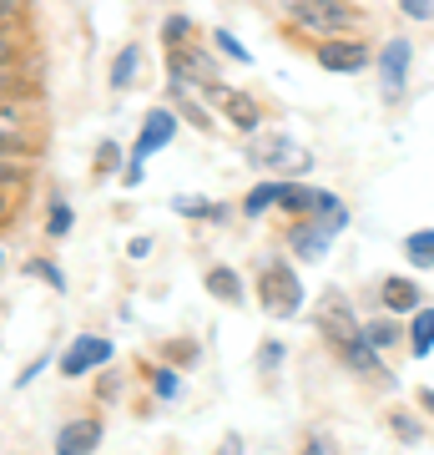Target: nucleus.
I'll list each match as a JSON object with an SVG mask.
<instances>
[{"label": "nucleus", "mask_w": 434, "mask_h": 455, "mask_svg": "<svg viewBox=\"0 0 434 455\" xmlns=\"http://www.w3.org/2000/svg\"><path fill=\"white\" fill-rule=\"evenodd\" d=\"M257 299H263V309L273 314V319H293V314L304 309V283L293 274L288 263H268L263 278H257Z\"/></svg>", "instance_id": "f257e3e1"}, {"label": "nucleus", "mask_w": 434, "mask_h": 455, "mask_svg": "<svg viewBox=\"0 0 434 455\" xmlns=\"http://www.w3.org/2000/svg\"><path fill=\"white\" fill-rule=\"evenodd\" d=\"M248 157H253V167H268V178H293V172L313 167V157L298 142H288V137H253Z\"/></svg>", "instance_id": "f03ea898"}, {"label": "nucleus", "mask_w": 434, "mask_h": 455, "mask_svg": "<svg viewBox=\"0 0 434 455\" xmlns=\"http://www.w3.org/2000/svg\"><path fill=\"white\" fill-rule=\"evenodd\" d=\"M288 16L304 26V31H319V36H343L354 11L343 0H288Z\"/></svg>", "instance_id": "7ed1b4c3"}, {"label": "nucleus", "mask_w": 434, "mask_h": 455, "mask_svg": "<svg viewBox=\"0 0 434 455\" xmlns=\"http://www.w3.org/2000/svg\"><path fill=\"white\" fill-rule=\"evenodd\" d=\"M112 359V339H101V334H81L71 349L61 355V374L66 379H81V374H91L97 364Z\"/></svg>", "instance_id": "20e7f679"}, {"label": "nucleus", "mask_w": 434, "mask_h": 455, "mask_svg": "<svg viewBox=\"0 0 434 455\" xmlns=\"http://www.w3.org/2000/svg\"><path fill=\"white\" fill-rule=\"evenodd\" d=\"M319 66H323V71H349V76H354V71H364V66H369V46H364V41L328 36V41L319 46Z\"/></svg>", "instance_id": "39448f33"}, {"label": "nucleus", "mask_w": 434, "mask_h": 455, "mask_svg": "<svg viewBox=\"0 0 434 455\" xmlns=\"http://www.w3.org/2000/svg\"><path fill=\"white\" fill-rule=\"evenodd\" d=\"M101 445V425L97 420H66L56 435V455H91Z\"/></svg>", "instance_id": "423d86ee"}, {"label": "nucleus", "mask_w": 434, "mask_h": 455, "mask_svg": "<svg viewBox=\"0 0 434 455\" xmlns=\"http://www.w3.org/2000/svg\"><path fill=\"white\" fill-rule=\"evenodd\" d=\"M172 132H178V116L172 112H146V122H142V137H137V152L131 157H152V152H162V147L172 142Z\"/></svg>", "instance_id": "0eeeda50"}, {"label": "nucleus", "mask_w": 434, "mask_h": 455, "mask_svg": "<svg viewBox=\"0 0 434 455\" xmlns=\"http://www.w3.org/2000/svg\"><path fill=\"white\" fill-rule=\"evenodd\" d=\"M379 71H384V92L389 97H399L404 92V76H409V41H389L384 51H379Z\"/></svg>", "instance_id": "6e6552de"}, {"label": "nucleus", "mask_w": 434, "mask_h": 455, "mask_svg": "<svg viewBox=\"0 0 434 455\" xmlns=\"http://www.w3.org/2000/svg\"><path fill=\"white\" fill-rule=\"evenodd\" d=\"M338 355L349 359V364H354V370H364V374H379V359H374V344L364 339V334H349V339H338Z\"/></svg>", "instance_id": "1a4fd4ad"}, {"label": "nucleus", "mask_w": 434, "mask_h": 455, "mask_svg": "<svg viewBox=\"0 0 434 455\" xmlns=\"http://www.w3.org/2000/svg\"><path fill=\"white\" fill-rule=\"evenodd\" d=\"M208 293L223 304H242V278L233 268H208Z\"/></svg>", "instance_id": "9d476101"}, {"label": "nucleus", "mask_w": 434, "mask_h": 455, "mask_svg": "<svg viewBox=\"0 0 434 455\" xmlns=\"http://www.w3.org/2000/svg\"><path fill=\"white\" fill-rule=\"evenodd\" d=\"M223 97V112L238 122L242 132H253L257 127V107H253V97H242V92H217Z\"/></svg>", "instance_id": "9b49d317"}, {"label": "nucleus", "mask_w": 434, "mask_h": 455, "mask_svg": "<svg viewBox=\"0 0 434 455\" xmlns=\"http://www.w3.org/2000/svg\"><path fill=\"white\" fill-rule=\"evenodd\" d=\"M384 304L394 314H409V309H419V289L409 283V278H389L384 283Z\"/></svg>", "instance_id": "f8f14e48"}, {"label": "nucleus", "mask_w": 434, "mask_h": 455, "mask_svg": "<svg viewBox=\"0 0 434 455\" xmlns=\"http://www.w3.org/2000/svg\"><path fill=\"white\" fill-rule=\"evenodd\" d=\"M404 259L419 263V268H434V228H424V233H409V238H404Z\"/></svg>", "instance_id": "ddd939ff"}, {"label": "nucleus", "mask_w": 434, "mask_h": 455, "mask_svg": "<svg viewBox=\"0 0 434 455\" xmlns=\"http://www.w3.org/2000/svg\"><path fill=\"white\" fill-rule=\"evenodd\" d=\"M278 197H283V182H257L253 193L242 197V208H248V212H263V208H278Z\"/></svg>", "instance_id": "4468645a"}, {"label": "nucleus", "mask_w": 434, "mask_h": 455, "mask_svg": "<svg viewBox=\"0 0 434 455\" xmlns=\"http://www.w3.org/2000/svg\"><path fill=\"white\" fill-rule=\"evenodd\" d=\"M409 339H414V355L419 359L434 349V309H419L414 314V334H409Z\"/></svg>", "instance_id": "2eb2a0df"}, {"label": "nucleus", "mask_w": 434, "mask_h": 455, "mask_svg": "<svg viewBox=\"0 0 434 455\" xmlns=\"http://www.w3.org/2000/svg\"><path fill=\"white\" fill-rule=\"evenodd\" d=\"M178 212H197V218H212V223H217V218H227L223 203H202V197H178Z\"/></svg>", "instance_id": "dca6fc26"}, {"label": "nucleus", "mask_w": 434, "mask_h": 455, "mask_svg": "<svg viewBox=\"0 0 434 455\" xmlns=\"http://www.w3.org/2000/svg\"><path fill=\"white\" fill-rule=\"evenodd\" d=\"M137 56H142L137 46H127L122 56H116V66H112V86H127V82H131V71H137Z\"/></svg>", "instance_id": "f3484780"}, {"label": "nucleus", "mask_w": 434, "mask_h": 455, "mask_svg": "<svg viewBox=\"0 0 434 455\" xmlns=\"http://www.w3.org/2000/svg\"><path fill=\"white\" fill-rule=\"evenodd\" d=\"M51 238H61V233H71V208L66 203H51V223H46Z\"/></svg>", "instance_id": "a211bd4d"}, {"label": "nucleus", "mask_w": 434, "mask_h": 455, "mask_svg": "<svg viewBox=\"0 0 434 455\" xmlns=\"http://www.w3.org/2000/svg\"><path fill=\"white\" fill-rule=\"evenodd\" d=\"M364 339H369L374 349H389V344L399 339V329H394V324H369V329H364Z\"/></svg>", "instance_id": "6ab92c4d"}, {"label": "nucleus", "mask_w": 434, "mask_h": 455, "mask_svg": "<svg viewBox=\"0 0 434 455\" xmlns=\"http://www.w3.org/2000/svg\"><path fill=\"white\" fill-rule=\"evenodd\" d=\"M217 51H223L227 61H253V56L242 51V41H238V36H227V31H217Z\"/></svg>", "instance_id": "aec40b11"}, {"label": "nucleus", "mask_w": 434, "mask_h": 455, "mask_svg": "<svg viewBox=\"0 0 434 455\" xmlns=\"http://www.w3.org/2000/svg\"><path fill=\"white\" fill-rule=\"evenodd\" d=\"M409 20H434V0H399Z\"/></svg>", "instance_id": "412c9836"}, {"label": "nucleus", "mask_w": 434, "mask_h": 455, "mask_svg": "<svg viewBox=\"0 0 434 455\" xmlns=\"http://www.w3.org/2000/svg\"><path fill=\"white\" fill-rule=\"evenodd\" d=\"M152 379H157V395H162V400H172V395H178V374H172V370H157Z\"/></svg>", "instance_id": "4be33fe9"}, {"label": "nucleus", "mask_w": 434, "mask_h": 455, "mask_svg": "<svg viewBox=\"0 0 434 455\" xmlns=\"http://www.w3.org/2000/svg\"><path fill=\"white\" fill-rule=\"evenodd\" d=\"M187 31H193V20H187V16H172L167 26H162V36H167V41H182Z\"/></svg>", "instance_id": "5701e85b"}, {"label": "nucleus", "mask_w": 434, "mask_h": 455, "mask_svg": "<svg viewBox=\"0 0 434 455\" xmlns=\"http://www.w3.org/2000/svg\"><path fill=\"white\" fill-rule=\"evenodd\" d=\"M394 430H399V440H419V425H414V415H394Z\"/></svg>", "instance_id": "b1692460"}, {"label": "nucleus", "mask_w": 434, "mask_h": 455, "mask_svg": "<svg viewBox=\"0 0 434 455\" xmlns=\"http://www.w3.org/2000/svg\"><path fill=\"white\" fill-rule=\"evenodd\" d=\"M31 274H41V278H46V283H51V289H66V278L56 274L51 263H31Z\"/></svg>", "instance_id": "393cba45"}, {"label": "nucleus", "mask_w": 434, "mask_h": 455, "mask_svg": "<svg viewBox=\"0 0 434 455\" xmlns=\"http://www.w3.org/2000/svg\"><path fill=\"white\" fill-rule=\"evenodd\" d=\"M304 455H338V451H334V440H328V435H319V440H308Z\"/></svg>", "instance_id": "a878e982"}, {"label": "nucleus", "mask_w": 434, "mask_h": 455, "mask_svg": "<svg viewBox=\"0 0 434 455\" xmlns=\"http://www.w3.org/2000/svg\"><path fill=\"white\" fill-rule=\"evenodd\" d=\"M217 455H242V440H238V435H227V440H223V451H217Z\"/></svg>", "instance_id": "bb28decb"}, {"label": "nucleus", "mask_w": 434, "mask_h": 455, "mask_svg": "<svg viewBox=\"0 0 434 455\" xmlns=\"http://www.w3.org/2000/svg\"><path fill=\"white\" fill-rule=\"evenodd\" d=\"M5 61H11V41L0 36V71H5Z\"/></svg>", "instance_id": "cd10ccee"}, {"label": "nucleus", "mask_w": 434, "mask_h": 455, "mask_svg": "<svg viewBox=\"0 0 434 455\" xmlns=\"http://www.w3.org/2000/svg\"><path fill=\"white\" fill-rule=\"evenodd\" d=\"M419 400H424V410H430V415H434V390H424V395H419Z\"/></svg>", "instance_id": "c85d7f7f"}, {"label": "nucleus", "mask_w": 434, "mask_h": 455, "mask_svg": "<svg viewBox=\"0 0 434 455\" xmlns=\"http://www.w3.org/2000/svg\"><path fill=\"white\" fill-rule=\"evenodd\" d=\"M5 147H16V142H11V137H5V132H0V152H5Z\"/></svg>", "instance_id": "c756f323"}, {"label": "nucleus", "mask_w": 434, "mask_h": 455, "mask_svg": "<svg viewBox=\"0 0 434 455\" xmlns=\"http://www.w3.org/2000/svg\"><path fill=\"white\" fill-rule=\"evenodd\" d=\"M0 259H5V253H0Z\"/></svg>", "instance_id": "7c9ffc66"}]
</instances>
